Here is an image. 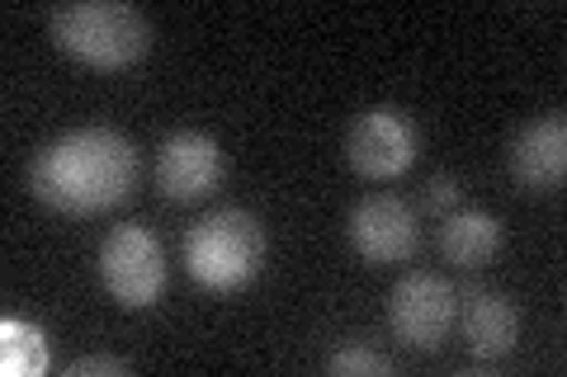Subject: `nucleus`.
Wrapping results in <instances>:
<instances>
[{"instance_id": "obj_9", "label": "nucleus", "mask_w": 567, "mask_h": 377, "mask_svg": "<svg viewBox=\"0 0 567 377\" xmlns=\"http://www.w3.org/2000/svg\"><path fill=\"white\" fill-rule=\"evenodd\" d=\"M506 170L525 193H554L563 189L567 175V118L563 114H539L511 137L506 147Z\"/></svg>"}, {"instance_id": "obj_13", "label": "nucleus", "mask_w": 567, "mask_h": 377, "mask_svg": "<svg viewBox=\"0 0 567 377\" xmlns=\"http://www.w3.org/2000/svg\"><path fill=\"white\" fill-rule=\"evenodd\" d=\"M327 368H331V373H388V358L374 354V349L350 345V349H336Z\"/></svg>"}, {"instance_id": "obj_4", "label": "nucleus", "mask_w": 567, "mask_h": 377, "mask_svg": "<svg viewBox=\"0 0 567 377\" xmlns=\"http://www.w3.org/2000/svg\"><path fill=\"white\" fill-rule=\"evenodd\" d=\"M100 283L110 289V297L118 302V307L128 312H147L162 302L166 293V245L162 237H156L152 227L142 222H123L114 227L110 237L100 241Z\"/></svg>"}, {"instance_id": "obj_8", "label": "nucleus", "mask_w": 567, "mask_h": 377, "mask_svg": "<svg viewBox=\"0 0 567 377\" xmlns=\"http://www.w3.org/2000/svg\"><path fill=\"white\" fill-rule=\"evenodd\" d=\"M223 179V147L218 137H208L199 128H181L156 147V189L171 203H194L208 199Z\"/></svg>"}, {"instance_id": "obj_6", "label": "nucleus", "mask_w": 567, "mask_h": 377, "mask_svg": "<svg viewBox=\"0 0 567 377\" xmlns=\"http://www.w3.org/2000/svg\"><path fill=\"white\" fill-rule=\"evenodd\" d=\"M454 316H458V293L435 269H412L388 293V326H393V335L406 349H421V354L440 349Z\"/></svg>"}, {"instance_id": "obj_7", "label": "nucleus", "mask_w": 567, "mask_h": 377, "mask_svg": "<svg viewBox=\"0 0 567 377\" xmlns=\"http://www.w3.org/2000/svg\"><path fill=\"white\" fill-rule=\"evenodd\" d=\"M346 241L364 264H402L416 255L421 245V222L416 208L402 193H364L346 218Z\"/></svg>"}, {"instance_id": "obj_5", "label": "nucleus", "mask_w": 567, "mask_h": 377, "mask_svg": "<svg viewBox=\"0 0 567 377\" xmlns=\"http://www.w3.org/2000/svg\"><path fill=\"white\" fill-rule=\"evenodd\" d=\"M421 156V128L406 109L374 104V109L354 114L346 128V160L364 179H398L416 166Z\"/></svg>"}, {"instance_id": "obj_12", "label": "nucleus", "mask_w": 567, "mask_h": 377, "mask_svg": "<svg viewBox=\"0 0 567 377\" xmlns=\"http://www.w3.org/2000/svg\"><path fill=\"white\" fill-rule=\"evenodd\" d=\"M48 368V339L33 321L6 316L0 321V373L6 377H39Z\"/></svg>"}, {"instance_id": "obj_2", "label": "nucleus", "mask_w": 567, "mask_h": 377, "mask_svg": "<svg viewBox=\"0 0 567 377\" xmlns=\"http://www.w3.org/2000/svg\"><path fill=\"white\" fill-rule=\"evenodd\" d=\"M48 33L66 57L95 71L137 66L152 48V24L137 6L123 0H71L48 14Z\"/></svg>"}, {"instance_id": "obj_11", "label": "nucleus", "mask_w": 567, "mask_h": 377, "mask_svg": "<svg viewBox=\"0 0 567 377\" xmlns=\"http://www.w3.org/2000/svg\"><path fill=\"white\" fill-rule=\"evenodd\" d=\"M440 255L458 269H483L496 260V250H502L506 231L502 222L492 218L483 208H454L445 212V222H440Z\"/></svg>"}, {"instance_id": "obj_10", "label": "nucleus", "mask_w": 567, "mask_h": 377, "mask_svg": "<svg viewBox=\"0 0 567 377\" xmlns=\"http://www.w3.org/2000/svg\"><path fill=\"white\" fill-rule=\"evenodd\" d=\"M454 321L464 326L468 349H473V358H483V364H496V358H506L520 345V307L496 289H468L458 297Z\"/></svg>"}, {"instance_id": "obj_1", "label": "nucleus", "mask_w": 567, "mask_h": 377, "mask_svg": "<svg viewBox=\"0 0 567 377\" xmlns=\"http://www.w3.org/2000/svg\"><path fill=\"white\" fill-rule=\"evenodd\" d=\"M137 189V142L104 123H85L52 137L29 160V193L48 212L91 218L118 208Z\"/></svg>"}, {"instance_id": "obj_14", "label": "nucleus", "mask_w": 567, "mask_h": 377, "mask_svg": "<svg viewBox=\"0 0 567 377\" xmlns=\"http://www.w3.org/2000/svg\"><path fill=\"white\" fill-rule=\"evenodd\" d=\"M425 203L440 208V212H454V208H464V189H458L454 175H431V185H425Z\"/></svg>"}, {"instance_id": "obj_15", "label": "nucleus", "mask_w": 567, "mask_h": 377, "mask_svg": "<svg viewBox=\"0 0 567 377\" xmlns=\"http://www.w3.org/2000/svg\"><path fill=\"white\" fill-rule=\"evenodd\" d=\"M91 373L118 377V373H128V364H123V358H110V354H81V358L66 364V377H91Z\"/></svg>"}, {"instance_id": "obj_3", "label": "nucleus", "mask_w": 567, "mask_h": 377, "mask_svg": "<svg viewBox=\"0 0 567 377\" xmlns=\"http://www.w3.org/2000/svg\"><path fill=\"white\" fill-rule=\"evenodd\" d=\"M181 260L199 289L237 293L265 264V227L256 212H246V208H218L185 231Z\"/></svg>"}]
</instances>
